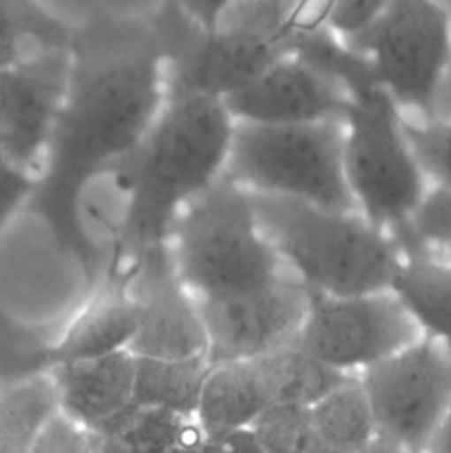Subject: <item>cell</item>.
I'll return each mask as SVG.
<instances>
[{
	"label": "cell",
	"instance_id": "cell-1",
	"mask_svg": "<svg viewBox=\"0 0 451 453\" xmlns=\"http://www.w3.org/2000/svg\"><path fill=\"white\" fill-rule=\"evenodd\" d=\"M166 102L164 53L150 18L96 13L75 27L71 78L29 203L88 283L100 250L82 219V197L144 142Z\"/></svg>",
	"mask_w": 451,
	"mask_h": 453
},
{
	"label": "cell",
	"instance_id": "cell-2",
	"mask_svg": "<svg viewBox=\"0 0 451 453\" xmlns=\"http://www.w3.org/2000/svg\"><path fill=\"white\" fill-rule=\"evenodd\" d=\"M233 127L221 100L166 93L149 135L113 171L128 193L113 234L115 257L131 261L146 248L171 242L186 203L224 175Z\"/></svg>",
	"mask_w": 451,
	"mask_h": 453
},
{
	"label": "cell",
	"instance_id": "cell-3",
	"mask_svg": "<svg viewBox=\"0 0 451 453\" xmlns=\"http://www.w3.org/2000/svg\"><path fill=\"white\" fill-rule=\"evenodd\" d=\"M314 65L349 96L343 119V164L358 212L392 234L405 259L429 255L411 233V221L429 190L407 142L402 111L376 80L370 62L343 40H325Z\"/></svg>",
	"mask_w": 451,
	"mask_h": 453
},
{
	"label": "cell",
	"instance_id": "cell-4",
	"mask_svg": "<svg viewBox=\"0 0 451 453\" xmlns=\"http://www.w3.org/2000/svg\"><path fill=\"white\" fill-rule=\"evenodd\" d=\"M250 195L261 233L310 292L356 296L392 290L405 255L392 234L361 212L252 190Z\"/></svg>",
	"mask_w": 451,
	"mask_h": 453
},
{
	"label": "cell",
	"instance_id": "cell-5",
	"mask_svg": "<svg viewBox=\"0 0 451 453\" xmlns=\"http://www.w3.org/2000/svg\"><path fill=\"white\" fill-rule=\"evenodd\" d=\"M294 0H248L215 29L199 25L171 0L150 16L164 53L166 93H197L224 102L292 56Z\"/></svg>",
	"mask_w": 451,
	"mask_h": 453
},
{
	"label": "cell",
	"instance_id": "cell-6",
	"mask_svg": "<svg viewBox=\"0 0 451 453\" xmlns=\"http://www.w3.org/2000/svg\"><path fill=\"white\" fill-rule=\"evenodd\" d=\"M171 248L181 281L197 299L250 295L283 277V261L261 233L250 190L228 175L186 203Z\"/></svg>",
	"mask_w": 451,
	"mask_h": 453
},
{
	"label": "cell",
	"instance_id": "cell-7",
	"mask_svg": "<svg viewBox=\"0 0 451 453\" xmlns=\"http://www.w3.org/2000/svg\"><path fill=\"white\" fill-rule=\"evenodd\" d=\"M224 175L252 193L356 211L343 164V122H234Z\"/></svg>",
	"mask_w": 451,
	"mask_h": 453
},
{
	"label": "cell",
	"instance_id": "cell-8",
	"mask_svg": "<svg viewBox=\"0 0 451 453\" xmlns=\"http://www.w3.org/2000/svg\"><path fill=\"white\" fill-rule=\"evenodd\" d=\"M343 42L370 62L402 113L433 119L451 62V18L438 0H387L361 34Z\"/></svg>",
	"mask_w": 451,
	"mask_h": 453
},
{
	"label": "cell",
	"instance_id": "cell-9",
	"mask_svg": "<svg viewBox=\"0 0 451 453\" xmlns=\"http://www.w3.org/2000/svg\"><path fill=\"white\" fill-rule=\"evenodd\" d=\"M376 436L429 453L451 410V354L429 336L358 374Z\"/></svg>",
	"mask_w": 451,
	"mask_h": 453
},
{
	"label": "cell",
	"instance_id": "cell-10",
	"mask_svg": "<svg viewBox=\"0 0 451 453\" xmlns=\"http://www.w3.org/2000/svg\"><path fill=\"white\" fill-rule=\"evenodd\" d=\"M420 336L418 323L392 290L356 296L310 292L308 317L296 341L332 370L358 376Z\"/></svg>",
	"mask_w": 451,
	"mask_h": 453
},
{
	"label": "cell",
	"instance_id": "cell-11",
	"mask_svg": "<svg viewBox=\"0 0 451 453\" xmlns=\"http://www.w3.org/2000/svg\"><path fill=\"white\" fill-rule=\"evenodd\" d=\"M126 264L137 317L128 352L144 358L206 357L208 341L197 299L177 273L171 242L146 248Z\"/></svg>",
	"mask_w": 451,
	"mask_h": 453
},
{
	"label": "cell",
	"instance_id": "cell-12",
	"mask_svg": "<svg viewBox=\"0 0 451 453\" xmlns=\"http://www.w3.org/2000/svg\"><path fill=\"white\" fill-rule=\"evenodd\" d=\"M197 305L210 365L255 361L296 339L308 317L310 290L294 274H283L264 290L228 299H197Z\"/></svg>",
	"mask_w": 451,
	"mask_h": 453
},
{
	"label": "cell",
	"instance_id": "cell-13",
	"mask_svg": "<svg viewBox=\"0 0 451 453\" xmlns=\"http://www.w3.org/2000/svg\"><path fill=\"white\" fill-rule=\"evenodd\" d=\"M71 78V47L51 49L0 69V146L16 168L38 180Z\"/></svg>",
	"mask_w": 451,
	"mask_h": 453
},
{
	"label": "cell",
	"instance_id": "cell-14",
	"mask_svg": "<svg viewBox=\"0 0 451 453\" xmlns=\"http://www.w3.org/2000/svg\"><path fill=\"white\" fill-rule=\"evenodd\" d=\"M233 122H343L349 96L336 80L296 56L270 66L259 80L224 100Z\"/></svg>",
	"mask_w": 451,
	"mask_h": 453
},
{
	"label": "cell",
	"instance_id": "cell-15",
	"mask_svg": "<svg viewBox=\"0 0 451 453\" xmlns=\"http://www.w3.org/2000/svg\"><path fill=\"white\" fill-rule=\"evenodd\" d=\"M137 330L135 305L128 290V264L111 255L102 281L93 283L87 303L47 348V370L56 363L84 361L128 349Z\"/></svg>",
	"mask_w": 451,
	"mask_h": 453
},
{
	"label": "cell",
	"instance_id": "cell-16",
	"mask_svg": "<svg viewBox=\"0 0 451 453\" xmlns=\"http://www.w3.org/2000/svg\"><path fill=\"white\" fill-rule=\"evenodd\" d=\"M56 389L57 414L93 434L133 405L135 357L128 349L84 361L56 363L47 370Z\"/></svg>",
	"mask_w": 451,
	"mask_h": 453
},
{
	"label": "cell",
	"instance_id": "cell-17",
	"mask_svg": "<svg viewBox=\"0 0 451 453\" xmlns=\"http://www.w3.org/2000/svg\"><path fill=\"white\" fill-rule=\"evenodd\" d=\"M265 410H270V401L255 361L221 363L210 367L203 383L195 423L203 436H217L250 429Z\"/></svg>",
	"mask_w": 451,
	"mask_h": 453
},
{
	"label": "cell",
	"instance_id": "cell-18",
	"mask_svg": "<svg viewBox=\"0 0 451 453\" xmlns=\"http://www.w3.org/2000/svg\"><path fill=\"white\" fill-rule=\"evenodd\" d=\"M256 372L264 383L270 407L274 405H301L312 407L323 396L352 379L349 374L336 372L314 358L299 341L281 345L264 357L255 358Z\"/></svg>",
	"mask_w": 451,
	"mask_h": 453
},
{
	"label": "cell",
	"instance_id": "cell-19",
	"mask_svg": "<svg viewBox=\"0 0 451 453\" xmlns=\"http://www.w3.org/2000/svg\"><path fill=\"white\" fill-rule=\"evenodd\" d=\"M392 292L418 323L423 336L451 354V264L429 255L402 259Z\"/></svg>",
	"mask_w": 451,
	"mask_h": 453
},
{
	"label": "cell",
	"instance_id": "cell-20",
	"mask_svg": "<svg viewBox=\"0 0 451 453\" xmlns=\"http://www.w3.org/2000/svg\"><path fill=\"white\" fill-rule=\"evenodd\" d=\"M210 367L208 357H135L133 405L168 411L181 418H195Z\"/></svg>",
	"mask_w": 451,
	"mask_h": 453
},
{
	"label": "cell",
	"instance_id": "cell-21",
	"mask_svg": "<svg viewBox=\"0 0 451 453\" xmlns=\"http://www.w3.org/2000/svg\"><path fill=\"white\" fill-rule=\"evenodd\" d=\"M75 27L40 0H0V69L51 49L71 47Z\"/></svg>",
	"mask_w": 451,
	"mask_h": 453
},
{
	"label": "cell",
	"instance_id": "cell-22",
	"mask_svg": "<svg viewBox=\"0 0 451 453\" xmlns=\"http://www.w3.org/2000/svg\"><path fill=\"white\" fill-rule=\"evenodd\" d=\"M310 414L330 453H365L376 441L374 416L358 376L314 403Z\"/></svg>",
	"mask_w": 451,
	"mask_h": 453
},
{
	"label": "cell",
	"instance_id": "cell-23",
	"mask_svg": "<svg viewBox=\"0 0 451 453\" xmlns=\"http://www.w3.org/2000/svg\"><path fill=\"white\" fill-rule=\"evenodd\" d=\"M56 414V389L47 372L13 383L0 394V453H31Z\"/></svg>",
	"mask_w": 451,
	"mask_h": 453
},
{
	"label": "cell",
	"instance_id": "cell-24",
	"mask_svg": "<svg viewBox=\"0 0 451 453\" xmlns=\"http://www.w3.org/2000/svg\"><path fill=\"white\" fill-rule=\"evenodd\" d=\"M193 420L131 405L118 418L88 436L93 453H171Z\"/></svg>",
	"mask_w": 451,
	"mask_h": 453
},
{
	"label": "cell",
	"instance_id": "cell-25",
	"mask_svg": "<svg viewBox=\"0 0 451 453\" xmlns=\"http://www.w3.org/2000/svg\"><path fill=\"white\" fill-rule=\"evenodd\" d=\"M250 429L264 453H330L314 427L310 407L274 405Z\"/></svg>",
	"mask_w": 451,
	"mask_h": 453
},
{
	"label": "cell",
	"instance_id": "cell-26",
	"mask_svg": "<svg viewBox=\"0 0 451 453\" xmlns=\"http://www.w3.org/2000/svg\"><path fill=\"white\" fill-rule=\"evenodd\" d=\"M405 135L424 180L451 190V118H405Z\"/></svg>",
	"mask_w": 451,
	"mask_h": 453
},
{
	"label": "cell",
	"instance_id": "cell-27",
	"mask_svg": "<svg viewBox=\"0 0 451 453\" xmlns=\"http://www.w3.org/2000/svg\"><path fill=\"white\" fill-rule=\"evenodd\" d=\"M387 0H294V20L299 25H323L349 40L361 34L380 13Z\"/></svg>",
	"mask_w": 451,
	"mask_h": 453
},
{
	"label": "cell",
	"instance_id": "cell-28",
	"mask_svg": "<svg viewBox=\"0 0 451 453\" xmlns=\"http://www.w3.org/2000/svg\"><path fill=\"white\" fill-rule=\"evenodd\" d=\"M411 233L420 248L442 246L451 234V190L433 188L411 221Z\"/></svg>",
	"mask_w": 451,
	"mask_h": 453
},
{
	"label": "cell",
	"instance_id": "cell-29",
	"mask_svg": "<svg viewBox=\"0 0 451 453\" xmlns=\"http://www.w3.org/2000/svg\"><path fill=\"white\" fill-rule=\"evenodd\" d=\"M35 177L27 175L25 171L13 166L0 146V234H3L7 221L27 206L35 190Z\"/></svg>",
	"mask_w": 451,
	"mask_h": 453
},
{
	"label": "cell",
	"instance_id": "cell-30",
	"mask_svg": "<svg viewBox=\"0 0 451 453\" xmlns=\"http://www.w3.org/2000/svg\"><path fill=\"white\" fill-rule=\"evenodd\" d=\"M31 453H93V442L88 432L56 414L44 425Z\"/></svg>",
	"mask_w": 451,
	"mask_h": 453
},
{
	"label": "cell",
	"instance_id": "cell-31",
	"mask_svg": "<svg viewBox=\"0 0 451 453\" xmlns=\"http://www.w3.org/2000/svg\"><path fill=\"white\" fill-rule=\"evenodd\" d=\"M171 3L177 4L195 22L208 27V29H215L234 7L248 3V0H171Z\"/></svg>",
	"mask_w": 451,
	"mask_h": 453
},
{
	"label": "cell",
	"instance_id": "cell-32",
	"mask_svg": "<svg viewBox=\"0 0 451 453\" xmlns=\"http://www.w3.org/2000/svg\"><path fill=\"white\" fill-rule=\"evenodd\" d=\"M202 453H264L252 429H234V432L203 436Z\"/></svg>",
	"mask_w": 451,
	"mask_h": 453
},
{
	"label": "cell",
	"instance_id": "cell-33",
	"mask_svg": "<svg viewBox=\"0 0 451 453\" xmlns=\"http://www.w3.org/2000/svg\"><path fill=\"white\" fill-rule=\"evenodd\" d=\"M203 451V434L199 429V425L190 423V427L186 429L184 438L180 441V445L175 447L171 453H202Z\"/></svg>",
	"mask_w": 451,
	"mask_h": 453
},
{
	"label": "cell",
	"instance_id": "cell-34",
	"mask_svg": "<svg viewBox=\"0 0 451 453\" xmlns=\"http://www.w3.org/2000/svg\"><path fill=\"white\" fill-rule=\"evenodd\" d=\"M433 118H451V62L445 73V80L440 84V91H438L436 113H433Z\"/></svg>",
	"mask_w": 451,
	"mask_h": 453
},
{
	"label": "cell",
	"instance_id": "cell-35",
	"mask_svg": "<svg viewBox=\"0 0 451 453\" xmlns=\"http://www.w3.org/2000/svg\"><path fill=\"white\" fill-rule=\"evenodd\" d=\"M429 453H451V410L447 414L445 423H442L440 432H438L436 441H433Z\"/></svg>",
	"mask_w": 451,
	"mask_h": 453
},
{
	"label": "cell",
	"instance_id": "cell-36",
	"mask_svg": "<svg viewBox=\"0 0 451 453\" xmlns=\"http://www.w3.org/2000/svg\"><path fill=\"white\" fill-rule=\"evenodd\" d=\"M365 453H411V451H405L402 447H398V445H394V442L385 441V438L376 436V441L367 447Z\"/></svg>",
	"mask_w": 451,
	"mask_h": 453
},
{
	"label": "cell",
	"instance_id": "cell-37",
	"mask_svg": "<svg viewBox=\"0 0 451 453\" xmlns=\"http://www.w3.org/2000/svg\"><path fill=\"white\" fill-rule=\"evenodd\" d=\"M442 248H445L447 257H449V264H451V234L445 239V243H442Z\"/></svg>",
	"mask_w": 451,
	"mask_h": 453
},
{
	"label": "cell",
	"instance_id": "cell-38",
	"mask_svg": "<svg viewBox=\"0 0 451 453\" xmlns=\"http://www.w3.org/2000/svg\"><path fill=\"white\" fill-rule=\"evenodd\" d=\"M438 3L447 9V13H449V18H451V0H438Z\"/></svg>",
	"mask_w": 451,
	"mask_h": 453
}]
</instances>
